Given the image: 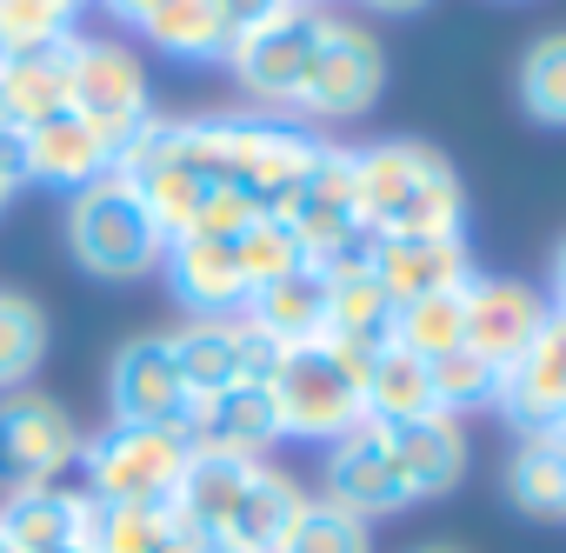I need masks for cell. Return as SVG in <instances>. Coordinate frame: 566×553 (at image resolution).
Masks as SVG:
<instances>
[{
	"mask_svg": "<svg viewBox=\"0 0 566 553\" xmlns=\"http://www.w3.org/2000/svg\"><path fill=\"white\" fill-rule=\"evenodd\" d=\"M354 200H360V227L380 240H460L467 227L460 174L427 140L354 147Z\"/></svg>",
	"mask_w": 566,
	"mask_h": 553,
	"instance_id": "6da1fadb",
	"label": "cell"
},
{
	"mask_svg": "<svg viewBox=\"0 0 566 553\" xmlns=\"http://www.w3.org/2000/svg\"><path fill=\"white\" fill-rule=\"evenodd\" d=\"M67 247L101 281H134V273H154L167 260V233H160V220L147 213V200L127 174H101L94 187L74 194Z\"/></svg>",
	"mask_w": 566,
	"mask_h": 553,
	"instance_id": "7a4b0ae2",
	"label": "cell"
},
{
	"mask_svg": "<svg viewBox=\"0 0 566 553\" xmlns=\"http://www.w3.org/2000/svg\"><path fill=\"white\" fill-rule=\"evenodd\" d=\"M266 394H273V414H280V434L287 440H340L367 420V400H360V374L327 347H280L273 374H266Z\"/></svg>",
	"mask_w": 566,
	"mask_h": 553,
	"instance_id": "3957f363",
	"label": "cell"
},
{
	"mask_svg": "<svg viewBox=\"0 0 566 553\" xmlns=\"http://www.w3.org/2000/svg\"><path fill=\"white\" fill-rule=\"evenodd\" d=\"M187 460H193V440L174 427H107L81 440L87 500L101 507H174Z\"/></svg>",
	"mask_w": 566,
	"mask_h": 553,
	"instance_id": "277c9868",
	"label": "cell"
},
{
	"mask_svg": "<svg viewBox=\"0 0 566 553\" xmlns=\"http://www.w3.org/2000/svg\"><path fill=\"white\" fill-rule=\"evenodd\" d=\"M81 467V427L54 394L14 387L0 394V493L61 487V473Z\"/></svg>",
	"mask_w": 566,
	"mask_h": 553,
	"instance_id": "5b68a950",
	"label": "cell"
},
{
	"mask_svg": "<svg viewBox=\"0 0 566 553\" xmlns=\"http://www.w3.org/2000/svg\"><path fill=\"white\" fill-rule=\"evenodd\" d=\"M334 14L321 8H287L280 21L253 28V34H233L227 41V67L233 81L260 101V107H301V87H307V67L327 41Z\"/></svg>",
	"mask_w": 566,
	"mask_h": 553,
	"instance_id": "8992f818",
	"label": "cell"
},
{
	"mask_svg": "<svg viewBox=\"0 0 566 553\" xmlns=\"http://www.w3.org/2000/svg\"><path fill=\"white\" fill-rule=\"evenodd\" d=\"M67 114L87 121L94 134L114 140V154L134 140V127L147 121V74L120 41H74V67H67Z\"/></svg>",
	"mask_w": 566,
	"mask_h": 553,
	"instance_id": "52a82bcc",
	"label": "cell"
},
{
	"mask_svg": "<svg viewBox=\"0 0 566 553\" xmlns=\"http://www.w3.org/2000/svg\"><path fill=\"white\" fill-rule=\"evenodd\" d=\"M107 400H114V427H174L187 434L193 420V400H187V380L174 367V347L167 334H134L114 367H107Z\"/></svg>",
	"mask_w": 566,
	"mask_h": 553,
	"instance_id": "ba28073f",
	"label": "cell"
},
{
	"mask_svg": "<svg viewBox=\"0 0 566 553\" xmlns=\"http://www.w3.org/2000/svg\"><path fill=\"white\" fill-rule=\"evenodd\" d=\"M380 87H387V61H380L374 34L334 21L321 54H314V67H307V87H301L294 114H307V121H354V114H367L380 101Z\"/></svg>",
	"mask_w": 566,
	"mask_h": 553,
	"instance_id": "9c48e42d",
	"label": "cell"
},
{
	"mask_svg": "<svg viewBox=\"0 0 566 553\" xmlns=\"http://www.w3.org/2000/svg\"><path fill=\"white\" fill-rule=\"evenodd\" d=\"M493 407L513 434H553L566 420V314H546V327L526 341L513 367H500Z\"/></svg>",
	"mask_w": 566,
	"mask_h": 553,
	"instance_id": "30bf717a",
	"label": "cell"
},
{
	"mask_svg": "<svg viewBox=\"0 0 566 553\" xmlns=\"http://www.w3.org/2000/svg\"><path fill=\"white\" fill-rule=\"evenodd\" d=\"M294 227V240L307 247V267H321L327 253H340L354 233H360V200H354V147H327L321 140V160L314 174L301 180L294 207L280 213Z\"/></svg>",
	"mask_w": 566,
	"mask_h": 553,
	"instance_id": "8fae6325",
	"label": "cell"
},
{
	"mask_svg": "<svg viewBox=\"0 0 566 553\" xmlns=\"http://www.w3.org/2000/svg\"><path fill=\"white\" fill-rule=\"evenodd\" d=\"M321 500H334V507H347L360 520H380V513L413 507V493H407V480L394 467V447H387V434L374 420H360L354 434H340L327 447V493Z\"/></svg>",
	"mask_w": 566,
	"mask_h": 553,
	"instance_id": "7c38bea8",
	"label": "cell"
},
{
	"mask_svg": "<svg viewBox=\"0 0 566 553\" xmlns=\"http://www.w3.org/2000/svg\"><path fill=\"white\" fill-rule=\"evenodd\" d=\"M546 301L526 288V281H467V347L486 361V367H513L526 354V341L546 327Z\"/></svg>",
	"mask_w": 566,
	"mask_h": 553,
	"instance_id": "4fadbf2b",
	"label": "cell"
},
{
	"mask_svg": "<svg viewBox=\"0 0 566 553\" xmlns=\"http://www.w3.org/2000/svg\"><path fill=\"white\" fill-rule=\"evenodd\" d=\"M74 41H54V48H34V54H0V127L14 134H34L48 121L67 114V67H74Z\"/></svg>",
	"mask_w": 566,
	"mask_h": 553,
	"instance_id": "5bb4252c",
	"label": "cell"
},
{
	"mask_svg": "<svg viewBox=\"0 0 566 553\" xmlns=\"http://www.w3.org/2000/svg\"><path fill=\"white\" fill-rule=\"evenodd\" d=\"M374 281L394 307H407V301L467 288L473 253H467V240H374Z\"/></svg>",
	"mask_w": 566,
	"mask_h": 553,
	"instance_id": "9a60e30c",
	"label": "cell"
},
{
	"mask_svg": "<svg viewBox=\"0 0 566 553\" xmlns=\"http://www.w3.org/2000/svg\"><path fill=\"white\" fill-rule=\"evenodd\" d=\"M187 440H193V447H213V453L266 460V447H273V440H287V434H280L273 394H266L260 380H233L227 394H213V400H200V407H193Z\"/></svg>",
	"mask_w": 566,
	"mask_h": 553,
	"instance_id": "2e32d148",
	"label": "cell"
},
{
	"mask_svg": "<svg viewBox=\"0 0 566 553\" xmlns=\"http://www.w3.org/2000/svg\"><path fill=\"white\" fill-rule=\"evenodd\" d=\"M167 281L174 294L200 314V321H233L247 307V281H240V253L233 240H167Z\"/></svg>",
	"mask_w": 566,
	"mask_h": 553,
	"instance_id": "e0dca14e",
	"label": "cell"
},
{
	"mask_svg": "<svg viewBox=\"0 0 566 553\" xmlns=\"http://www.w3.org/2000/svg\"><path fill=\"white\" fill-rule=\"evenodd\" d=\"M387 447H394V467L407 480L413 500H433V493H453L460 473H467V434L453 414H427V420H400V427H380Z\"/></svg>",
	"mask_w": 566,
	"mask_h": 553,
	"instance_id": "ac0fdd59",
	"label": "cell"
},
{
	"mask_svg": "<svg viewBox=\"0 0 566 553\" xmlns=\"http://www.w3.org/2000/svg\"><path fill=\"white\" fill-rule=\"evenodd\" d=\"M87 513H94L87 493L28 487L0 500V540L14 553H67V546H87Z\"/></svg>",
	"mask_w": 566,
	"mask_h": 553,
	"instance_id": "d6986e66",
	"label": "cell"
},
{
	"mask_svg": "<svg viewBox=\"0 0 566 553\" xmlns=\"http://www.w3.org/2000/svg\"><path fill=\"white\" fill-rule=\"evenodd\" d=\"M301 507H307V493L280 473V467H253V480H247V493L233 500V513H227V526H220V553H280V540H287V526L301 520Z\"/></svg>",
	"mask_w": 566,
	"mask_h": 553,
	"instance_id": "ffe728a7",
	"label": "cell"
},
{
	"mask_svg": "<svg viewBox=\"0 0 566 553\" xmlns=\"http://www.w3.org/2000/svg\"><path fill=\"white\" fill-rule=\"evenodd\" d=\"M240 321L260 327L273 347H314V341H327V281L314 267L287 273V281H266L247 294Z\"/></svg>",
	"mask_w": 566,
	"mask_h": 553,
	"instance_id": "44dd1931",
	"label": "cell"
},
{
	"mask_svg": "<svg viewBox=\"0 0 566 553\" xmlns=\"http://www.w3.org/2000/svg\"><path fill=\"white\" fill-rule=\"evenodd\" d=\"M101 174H114V140L94 134L87 121L61 114V121H48V127L28 134V180L81 194V187H94Z\"/></svg>",
	"mask_w": 566,
	"mask_h": 553,
	"instance_id": "7402d4cb",
	"label": "cell"
},
{
	"mask_svg": "<svg viewBox=\"0 0 566 553\" xmlns=\"http://www.w3.org/2000/svg\"><path fill=\"white\" fill-rule=\"evenodd\" d=\"M167 347H174V367H180L193 407L227 394L233 380H247V327H240V314L233 321H187L180 334H167Z\"/></svg>",
	"mask_w": 566,
	"mask_h": 553,
	"instance_id": "603a6c76",
	"label": "cell"
},
{
	"mask_svg": "<svg viewBox=\"0 0 566 553\" xmlns=\"http://www.w3.org/2000/svg\"><path fill=\"white\" fill-rule=\"evenodd\" d=\"M253 467H260V460L193 447V460H187V473H180V487H174V513H180V526H187V533H200V540L213 546V540H220V526H227V513H233V500L247 493Z\"/></svg>",
	"mask_w": 566,
	"mask_h": 553,
	"instance_id": "cb8c5ba5",
	"label": "cell"
},
{
	"mask_svg": "<svg viewBox=\"0 0 566 553\" xmlns=\"http://www.w3.org/2000/svg\"><path fill=\"white\" fill-rule=\"evenodd\" d=\"M360 400H367V420H374V427H400V420L440 414V407H433V374H427V361L407 354V347H394V341L367 361Z\"/></svg>",
	"mask_w": 566,
	"mask_h": 553,
	"instance_id": "d4e9b609",
	"label": "cell"
},
{
	"mask_svg": "<svg viewBox=\"0 0 566 553\" xmlns=\"http://www.w3.org/2000/svg\"><path fill=\"white\" fill-rule=\"evenodd\" d=\"M506 493L533 520H566V434H520V453L506 467Z\"/></svg>",
	"mask_w": 566,
	"mask_h": 553,
	"instance_id": "484cf974",
	"label": "cell"
},
{
	"mask_svg": "<svg viewBox=\"0 0 566 553\" xmlns=\"http://www.w3.org/2000/svg\"><path fill=\"white\" fill-rule=\"evenodd\" d=\"M180 533L187 526L174 507H101L94 500V513H87V553H167Z\"/></svg>",
	"mask_w": 566,
	"mask_h": 553,
	"instance_id": "4316f807",
	"label": "cell"
},
{
	"mask_svg": "<svg viewBox=\"0 0 566 553\" xmlns=\"http://www.w3.org/2000/svg\"><path fill=\"white\" fill-rule=\"evenodd\" d=\"M140 34L174 61H227V41H233L213 0H160V14Z\"/></svg>",
	"mask_w": 566,
	"mask_h": 553,
	"instance_id": "83f0119b",
	"label": "cell"
},
{
	"mask_svg": "<svg viewBox=\"0 0 566 553\" xmlns=\"http://www.w3.org/2000/svg\"><path fill=\"white\" fill-rule=\"evenodd\" d=\"M394 347H407V354H420V361H440V354L467 347V288L394 307Z\"/></svg>",
	"mask_w": 566,
	"mask_h": 553,
	"instance_id": "f1b7e54d",
	"label": "cell"
},
{
	"mask_svg": "<svg viewBox=\"0 0 566 553\" xmlns=\"http://www.w3.org/2000/svg\"><path fill=\"white\" fill-rule=\"evenodd\" d=\"M48 354V314L28 301V294H8L0 288V394H14Z\"/></svg>",
	"mask_w": 566,
	"mask_h": 553,
	"instance_id": "f546056e",
	"label": "cell"
},
{
	"mask_svg": "<svg viewBox=\"0 0 566 553\" xmlns=\"http://www.w3.org/2000/svg\"><path fill=\"white\" fill-rule=\"evenodd\" d=\"M233 253H240V281H247V294L266 288V281H287V273L307 267V247L294 240L287 220H273V213L253 220L247 233H233Z\"/></svg>",
	"mask_w": 566,
	"mask_h": 553,
	"instance_id": "4dcf8cb0",
	"label": "cell"
},
{
	"mask_svg": "<svg viewBox=\"0 0 566 553\" xmlns=\"http://www.w3.org/2000/svg\"><path fill=\"white\" fill-rule=\"evenodd\" d=\"M520 107L546 127H566V28L539 34L520 61Z\"/></svg>",
	"mask_w": 566,
	"mask_h": 553,
	"instance_id": "1f68e13d",
	"label": "cell"
},
{
	"mask_svg": "<svg viewBox=\"0 0 566 553\" xmlns=\"http://www.w3.org/2000/svg\"><path fill=\"white\" fill-rule=\"evenodd\" d=\"M280 553H374V546H367V520H360V513H347V507L307 493V507H301V520L287 526Z\"/></svg>",
	"mask_w": 566,
	"mask_h": 553,
	"instance_id": "d6a6232c",
	"label": "cell"
},
{
	"mask_svg": "<svg viewBox=\"0 0 566 553\" xmlns=\"http://www.w3.org/2000/svg\"><path fill=\"white\" fill-rule=\"evenodd\" d=\"M427 374H433V407H440V414L493 407V394H500V367H486L473 347H453V354L427 361Z\"/></svg>",
	"mask_w": 566,
	"mask_h": 553,
	"instance_id": "836d02e7",
	"label": "cell"
},
{
	"mask_svg": "<svg viewBox=\"0 0 566 553\" xmlns=\"http://www.w3.org/2000/svg\"><path fill=\"white\" fill-rule=\"evenodd\" d=\"M74 21L54 8V0H0V54H34L67 41Z\"/></svg>",
	"mask_w": 566,
	"mask_h": 553,
	"instance_id": "e575fe53",
	"label": "cell"
},
{
	"mask_svg": "<svg viewBox=\"0 0 566 553\" xmlns=\"http://www.w3.org/2000/svg\"><path fill=\"white\" fill-rule=\"evenodd\" d=\"M213 8H220L227 34H253V28H266V21L287 14V0H213Z\"/></svg>",
	"mask_w": 566,
	"mask_h": 553,
	"instance_id": "d590c367",
	"label": "cell"
},
{
	"mask_svg": "<svg viewBox=\"0 0 566 553\" xmlns=\"http://www.w3.org/2000/svg\"><path fill=\"white\" fill-rule=\"evenodd\" d=\"M0 187H28V134H14V127H0Z\"/></svg>",
	"mask_w": 566,
	"mask_h": 553,
	"instance_id": "8d00e7d4",
	"label": "cell"
},
{
	"mask_svg": "<svg viewBox=\"0 0 566 553\" xmlns=\"http://www.w3.org/2000/svg\"><path fill=\"white\" fill-rule=\"evenodd\" d=\"M546 288H553V314H566V233H559V247H553V260H546Z\"/></svg>",
	"mask_w": 566,
	"mask_h": 553,
	"instance_id": "74e56055",
	"label": "cell"
},
{
	"mask_svg": "<svg viewBox=\"0 0 566 553\" xmlns=\"http://www.w3.org/2000/svg\"><path fill=\"white\" fill-rule=\"evenodd\" d=\"M107 14L127 21V28H147V21L160 14V0H107Z\"/></svg>",
	"mask_w": 566,
	"mask_h": 553,
	"instance_id": "f35d334b",
	"label": "cell"
},
{
	"mask_svg": "<svg viewBox=\"0 0 566 553\" xmlns=\"http://www.w3.org/2000/svg\"><path fill=\"white\" fill-rule=\"evenodd\" d=\"M374 14H413V8H427V0H367Z\"/></svg>",
	"mask_w": 566,
	"mask_h": 553,
	"instance_id": "ab89813d",
	"label": "cell"
},
{
	"mask_svg": "<svg viewBox=\"0 0 566 553\" xmlns=\"http://www.w3.org/2000/svg\"><path fill=\"white\" fill-rule=\"evenodd\" d=\"M167 553H220V546H207V540H193V533H180V540H174Z\"/></svg>",
	"mask_w": 566,
	"mask_h": 553,
	"instance_id": "60d3db41",
	"label": "cell"
},
{
	"mask_svg": "<svg viewBox=\"0 0 566 553\" xmlns=\"http://www.w3.org/2000/svg\"><path fill=\"white\" fill-rule=\"evenodd\" d=\"M54 8H61V14H67V21H74V14H81V8H87V0H54Z\"/></svg>",
	"mask_w": 566,
	"mask_h": 553,
	"instance_id": "b9f144b4",
	"label": "cell"
},
{
	"mask_svg": "<svg viewBox=\"0 0 566 553\" xmlns=\"http://www.w3.org/2000/svg\"><path fill=\"white\" fill-rule=\"evenodd\" d=\"M287 8H327V0H287Z\"/></svg>",
	"mask_w": 566,
	"mask_h": 553,
	"instance_id": "7bdbcfd3",
	"label": "cell"
},
{
	"mask_svg": "<svg viewBox=\"0 0 566 553\" xmlns=\"http://www.w3.org/2000/svg\"><path fill=\"white\" fill-rule=\"evenodd\" d=\"M413 553H453V546H413Z\"/></svg>",
	"mask_w": 566,
	"mask_h": 553,
	"instance_id": "ee69618b",
	"label": "cell"
},
{
	"mask_svg": "<svg viewBox=\"0 0 566 553\" xmlns=\"http://www.w3.org/2000/svg\"><path fill=\"white\" fill-rule=\"evenodd\" d=\"M8 200H14V194H8V187H0V207H8Z\"/></svg>",
	"mask_w": 566,
	"mask_h": 553,
	"instance_id": "f6af8a7d",
	"label": "cell"
},
{
	"mask_svg": "<svg viewBox=\"0 0 566 553\" xmlns=\"http://www.w3.org/2000/svg\"><path fill=\"white\" fill-rule=\"evenodd\" d=\"M0 553H14V546H8V540H0Z\"/></svg>",
	"mask_w": 566,
	"mask_h": 553,
	"instance_id": "bcb514c9",
	"label": "cell"
},
{
	"mask_svg": "<svg viewBox=\"0 0 566 553\" xmlns=\"http://www.w3.org/2000/svg\"><path fill=\"white\" fill-rule=\"evenodd\" d=\"M67 553H87V546H67Z\"/></svg>",
	"mask_w": 566,
	"mask_h": 553,
	"instance_id": "7dc6e473",
	"label": "cell"
},
{
	"mask_svg": "<svg viewBox=\"0 0 566 553\" xmlns=\"http://www.w3.org/2000/svg\"><path fill=\"white\" fill-rule=\"evenodd\" d=\"M559 434H566V420H559Z\"/></svg>",
	"mask_w": 566,
	"mask_h": 553,
	"instance_id": "c3c4849f",
	"label": "cell"
}]
</instances>
